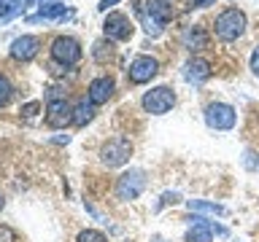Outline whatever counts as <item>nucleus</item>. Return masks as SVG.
<instances>
[{"mask_svg":"<svg viewBox=\"0 0 259 242\" xmlns=\"http://www.w3.org/2000/svg\"><path fill=\"white\" fill-rule=\"evenodd\" d=\"M76 242H108V237H105L103 231H97V229H84L76 237Z\"/></svg>","mask_w":259,"mask_h":242,"instance_id":"obj_21","label":"nucleus"},{"mask_svg":"<svg viewBox=\"0 0 259 242\" xmlns=\"http://www.w3.org/2000/svg\"><path fill=\"white\" fill-rule=\"evenodd\" d=\"M113 89H116V84H113L111 76H97L87 89V100L92 105H103L113 97Z\"/></svg>","mask_w":259,"mask_h":242,"instance_id":"obj_11","label":"nucleus"},{"mask_svg":"<svg viewBox=\"0 0 259 242\" xmlns=\"http://www.w3.org/2000/svg\"><path fill=\"white\" fill-rule=\"evenodd\" d=\"M130 156H133V143L127 137H111L100 148V161L105 167H121L130 161Z\"/></svg>","mask_w":259,"mask_h":242,"instance_id":"obj_3","label":"nucleus"},{"mask_svg":"<svg viewBox=\"0 0 259 242\" xmlns=\"http://www.w3.org/2000/svg\"><path fill=\"white\" fill-rule=\"evenodd\" d=\"M184 43L189 48H205L208 38H205V32H202V27H189L186 35H184Z\"/></svg>","mask_w":259,"mask_h":242,"instance_id":"obj_16","label":"nucleus"},{"mask_svg":"<svg viewBox=\"0 0 259 242\" xmlns=\"http://www.w3.org/2000/svg\"><path fill=\"white\" fill-rule=\"evenodd\" d=\"M52 59L54 62H60V65H76L81 59V43L76 38H70V35H60V38H54V43H52Z\"/></svg>","mask_w":259,"mask_h":242,"instance_id":"obj_6","label":"nucleus"},{"mask_svg":"<svg viewBox=\"0 0 259 242\" xmlns=\"http://www.w3.org/2000/svg\"><path fill=\"white\" fill-rule=\"evenodd\" d=\"M46 124L52 129H62L73 124V105L65 97H52L46 105Z\"/></svg>","mask_w":259,"mask_h":242,"instance_id":"obj_7","label":"nucleus"},{"mask_svg":"<svg viewBox=\"0 0 259 242\" xmlns=\"http://www.w3.org/2000/svg\"><path fill=\"white\" fill-rule=\"evenodd\" d=\"M184 76H186V81L200 84V81L210 78V62L202 59V56H192V59L184 65Z\"/></svg>","mask_w":259,"mask_h":242,"instance_id":"obj_13","label":"nucleus"},{"mask_svg":"<svg viewBox=\"0 0 259 242\" xmlns=\"http://www.w3.org/2000/svg\"><path fill=\"white\" fill-rule=\"evenodd\" d=\"M189 210H200V213H213V215H224V213H227L222 205H213V202H197V199H192V202H189Z\"/></svg>","mask_w":259,"mask_h":242,"instance_id":"obj_19","label":"nucleus"},{"mask_svg":"<svg viewBox=\"0 0 259 242\" xmlns=\"http://www.w3.org/2000/svg\"><path fill=\"white\" fill-rule=\"evenodd\" d=\"M251 73L259 78V46L254 48V54H251Z\"/></svg>","mask_w":259,"mask_h":242,"instance_id":"obj_26","label":"nucleus"},{"mask_svg":"<svg viewBox=\"0 0 259 242\" xmlns=\"http://www.w3.org/2000/svg\"><path fill=\"white\" fill-rule=\"evenodd\" d=\"M3 205H6V199H3V194H0V210H3Z\"/></svg>","mask_w":259,"mask_h":242,"instance_id":"obj_29","label":"nucleus"},{"mask_svg":"<svg viewBox=\"0 0 259 242\" xmlns=\"http://www.w3.org/2000/svg\"><path fill=\"white\" fill-rule=\"evenodd\" d=\"M210 0H192V6H208Z\"/></svg>","mask_w":259,"mask_h":242,"instance_id":"obj_28","label":"nucleus"},{"mask_svg":"<svg viewBox=\"0 0 259 242\" xmlns=\"http://www.w3.org/2000/svg\"><path fill=\"white\" fill-rule=\"evenodd\" d=\"M143 189H146V172L143 169H130V172H124L116 180V197L124 199V202L138 199L143 194Z\"/></svg>","mask_w":259,"mask_h":242,"instance_id":"obj_5","label":"nucleus"},{"mask_svg":"<svg viewBox=\"0 0 259 242\" xmlns=\"http://www.w3.org/2000/svg\"><path fill=\"white\" fill-rule=\"evenodd\" d=\"M0 242H16V231L11 229V226L0 223Z\"/></svg>","mask_w":259,"mask_h":242,"instance_id":"obj_23","label":"nucleus"},{"mask_svg":"<svg viewBox=\"0 0 259 242\" xmlns=\"http://www.w3.org/2000/svg\"><path fill=\"white\" fill-rule=\"evenodd\" d=\"M116 3H119V0H100V6H97V8H100V11H108V8L116 6Z\"/></svg>","mask_w":259,"mask_h":242,"instance_id":"obj_27","label":"nucleus"},{"mask_svg":"<svg viewBox=\"0 0 259 242\" xmlns=\"http://www.w3.org/2000/svg\"><path fill=\"white\" fill-rule=\"evenodd\" d=\"M246 167H248V169H259V156H256L254 151L246 153Z\"/></svg>","mask_w":259,"mask_h":242,"instance_id":"obj_25","label":"nucleus"},{"mask_svg":"<svg viewBox=\"0 0 259 242\" xmlns=\"http://www.w3.org/2000/svg\"><path fill=\"white\" fill-rule=\"evenodd\" d=\"M65 6L62 3H52V6H40V11L35 16H30V22H40V19H54V16H62Z\"/></svg>","mask_w":259,"mask_h":242,"instance_id":"obj_17","label":"nucleus"},{"mask_svg":"<svg viewBox=\"0 0 259 242\" xmlns=\"http://www.w3.org/2000/svg\"><path fill=\"white\" fill-rule=\"evenodd\" d=\"M92 56H95L97 62H105V59H111V56H113V43H111L108 38H105V40H97V43H95V51H92Z\"/></svg>","mask_w":259,"mask_h":242,"instance_id":"obj_18","label":"nucleus"},{"mask_svg":"<svg viewBox=\"0 0 259 242\" xmlns=\"http://www.w3.org/2000/svg\"><path fill=\"white\" fill-rule=\"evenodd\" d=\"M146 6H138V14H143L146 24H149L151 35H159L162 32V24H167L173 19V6H170V0H143Z\"/></svg>","mask_w":259,"mask_h":242,"instance_id":"obj_1","label":"nucleus"},{"mask_svg":"<svg viewBox=\"0 0 259 242\" xmlns=\"http://www.w3.org/2000/svg\"><path fill=\"white\" fill-rule=\"evenodd\" d=\"M176 105V92L170 86H154L151 92L143 94V110L151 116H162Z\"/></svg>","mask_w":259,"mask_h":242,"instance_id":"obj_4","label":"nucleus"},{"mask_svg":"<svg viewBox=\"0 0 259 242\" xmlns=\"http://www.w3.org/2000/svg\"><path fill=\"white\" fill-rule=\"evenodd\" d=\"M216 35L222 40H238L243 35V30H246V14L240 11V8H227L216 16V24H213Z\"/></svg>","mask_w":259,"mask_h":242,"instance_id":"obj_2","label":"nucleus"},{"mask_svg":"<svg viewBox=\"0 0 259 242\" xmlns=\"http://www.w3.org/2000/svg\"><path fill=\"white\" fill-rule=\"evenodd\" d=\"M38 51H40V38L35 35H22L11 43V56L19 62H30Z\"/></svg>","mask_w":259,"mask_h":242,"instance_id":"obj_12","label":"nucleus"},{"mask_svg":"<svg viewBox=\"0 0 259 242\" xmlns=\"http://www.w3.org/2000/svg\"><path fill=\"white\" fill-rule=\"evenodd\" d=\"M19 8H24L19 0H0V16H14Z\"/></svg>","mask_w":259,"mask_h":242,"instance_id":"obj_22","label":"nucleus"},{"mask_svg":"<svg viewBox=\"0 0 259 242\" xmlns=\"http://www.w3.org/2000/svg\"><path fill=\"white\" fill-rule=\"evenodd\" d=\"M186 242H213V226L197 218V223L189 226V231H186Z\"/></svg>","mask_w":259,"mask_h":242,"instance_id":"obj_15","label":"nucleus"},{"mask_svg":"<svg viewBox=\"0 0 259 242\" xmlns=\"http://www.w3.org/2000/svg\"><path fill=\"white\" fill-rule=\"evenodd\" d=\"M103 30H105V38L108 40H130L133 38V22H130L127 14H119V11H111L103 22Z\"/></svg>","mask_w":259,"mask_h":242,"instance_id":"obj_9","label":"nucleus"},{"mask_svg":"<svg viewBox=\"0 0 259 242\" xmlns=\"http://www.w3.org/2000/svg\"><path fill=\"white\" fill-rule=\"evenodd\" d=\"M238 116H235V108L227 102H210L205 108V124L210 129H232Z\"/></svg>","mask_w":259,"mask_h":242,"instance_id":"obj_8","label":"nucleus"},{"mask_svg":"<svg viewBox=\"0 0 259 242\" xmlns=\"http://www.w3.org/2000/svg\"><path fill=\"white\" fill-rule=\"evenodd\" d=\"M159 73V62L154 59V56H135L133 62H130V68H127V78L133 81V84H146V81H151L154 76Z\"/></svg>","mask_w":259,"mask_h":242,"instance_id":"obj_10","label":"nucleus"},{"mask_svg":"<svg viewBox=\"0 0 259 242\" xmlns=\"http://www.w3.org/2000/svg\"><path fill=\"white\" fill-rule=\"evenodd\" d=\"M40 110V102H27V105H24V108H22V116H35V113Z\"/></svg>","mask_w":259,"mask_h":242,"instance_id":"obj_24","label":"nucleus"},{"mask_svg":"<svg viewBox=\"0 0 259 242\" xmlns=\"http://www.w3.org/2000/svg\"><path fill=\"white\" fill-rule=\"evenodd\" d=\"M11 97H14V86H11V81H8L6 76H0V108H6V105L11 102Z\"/></svg>","mask_w":259,"mask_h":242,"instance_id":"obj_20","label":"nucleus"},{"mask_svg":"<svg viewBox=\"0 0 259 242\" xmlns=\"http://www.w3.org/2000/svg\"><path fill=\"white\" fill-rule=\"evenodd\" d=\"M95 108H97V105H92L87 97H84V100H78L76 105H73V124H76V127H87L89 121L95 118Z\"/></svg>","mask_w":259,"mask_h":242,"instance_id":"obj_14","label":"nucleus"}]
</instances>
